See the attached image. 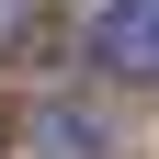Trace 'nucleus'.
Wrapping results in <instances>:
<instances>
[{
    "label": "nucleus",
    "mask_w": 159,
    "mask_h": 159,
    "mask_svg": "<svg viewBox=\"0 0 159 159\" xmlns=\"http://www.w3.org/2000/svg\"><path fill=\"white\" fill-rule=\"evenodd\" d=\"M34 148H46V159H102L114 136H102V114H80V102H57V114H34Z\"/></svg>",
    "instance_id": "f03ea898"
},
{
    "label": "nucleus",
    "mask_w": 159,
    "mask_h": 159,
    "mask_svg": "<svg viewBox=\"0 0 159 159\" xmlns=\"http://www.w3.org/2000/svg\"><path fill=\"white\" fill-rule=\"evenodd\" d=\"M91 57L114 80H159V0H114L102 23H91Z\"/></svg>",
    "instance_id": "f257e3e1"
}]
</instances>
